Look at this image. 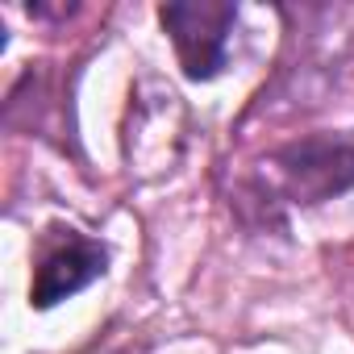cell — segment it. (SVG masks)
I'll use <instances>...</instances> for the list:
<instances>
[{"label": "cell", "mask_w": 354, "mask_h": 354, "mask_svg": "<svg viewBox=\"0 0 354 354\" xmlns=\"http://www.w3.org/2000/svg\"><path fill=\"white\" fill-rule=\"evenodd\" d=\"M263 184L288 205H325L354 188V129L308 133L263 158Z\"/></svg>", "instance_id": "obj_1"}, {"label": "cell", "mask_w": 354, "mask_h": 354, "mask_svg": "<svg viewBox=\"0 0 354 354\" xmlns=\"http://www.w3.org/2000/svg\"><path fill=\"white\" fill-rule=\"evenodd\" d=\"M133 109H138V117L129 121V158H138V162H154V171H167L171 162H175V154L162 146V129L167 133H180L184 125V109H180V96H175L171 88H158L154 84V100H133Z\"/></svg>", "instance_id": "obj_4"}, {"label": "cell", "mask_w": 354, "mask_h": 354, "mask_svg": "<svg viewBox=\"0 0 354 354\" xmlns=\"http://www.w3.org/2000/svg\"><path fill=\"white\" fill-rule=\"evenodd\" d=\"M158 21L175 46L188 80H213L221 75L230 59V38L238 26V9L221 0H175L158 9Z\"/></svg>", "instance_id": "obj_2"}, {"label": "cell", "mask_w": 354, "mask_h": 354, "mask_svg": "<svg viewBox=\"0 0 354 354\" xmlns=\"http://www.w3.org/2000/svg\"><path fill=\"white\" fill-rule=\"evenodd\" d=\"M109 267V250L80 234V230H50V238L38 250L34 263V283H30V304L34 308H55L96 283Z\"/></svg>", "instance_id": "obj_3"}]
</instances>
